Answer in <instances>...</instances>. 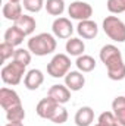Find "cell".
Returning a JSON list of instances; mask_svg holds the SVG:
<instances>
[{
    "label": "cell",
    "instance_id": "8992f818",
    "mask_svg": "<svg viewBox=\"0 0 125 126\" xmlns=\"http://www.w3.org/2000/svg\"><path fill=\"white\" fill-rule=\"evenodd\" d=\"M99 57H100L102 63H103L106 67H110V66H113V64H118V63L124 62L121 50H119L116 46H113V44H106V46H103V47L100 48Z\"/></svg>",
    "mask_w": 125,
    "mask_h": 126
},
{
    "label": "cell",
    "instance_id": "cb8c5ba5",
    "mask_svg": "<svg viewBox=\"0 0 125 126\" xmlns=\"http://www.w3.org/2000/svg\"><path fill=\"white\" fill-rule=\"evenodd\" d=\"M106 7L112 15H119L125 12V0H107Z\"/></svg>",
    "mask_w": 125,
    "mask_h": 126
},
{
    "label": "cell",
    "instance_id": "4fadbf2b",
    "mask_svg": "<svg viewBox=\"0 0 125 126\" xmlns=\"http://www.w3.org/2000/svg\"><path fill=\"white\" fill-rule=\"evenodd\" d=\"M65 85L74 93L83 90V87L85 85V78H84L83 72H80V70H69L66 73V76H65Z\"/></svg>",
    "mask_w": 125,
    "mask_h": 126
},
{
    "label": "cell",
    "instance_id": "44dd1931",
    "mask_svg": "<svg viewBox=\"0 0 125 126\" xmlns=\"http://www.w3.org/2000/svg\"><path fill=\"white\" fill-rule=\"evenodd\" d=\"M46 10L52 16H61L65 12V1L63 0H47L46 1Z\"/></svg>",
    "mask_w": 125,
    "mask_h": 126
},
{
    "label": "cell",
    "instance_id": "3957f363",
    "mask_svg": "<svg viewBox=\"0 0 125 126\" xmlns=\"http://www.w3.org/2000/svg\"><path fill=\"white\" fill-rule=\"evenodd\" d=\"M102 28L104 34L115 43H125V24L118 16H106Z\"/></svg>",
    "mask_w": 125,
    "mask_h": 126
},
{
    "label": "cell",
    "instance_id": "ba28073f",
    "mask_svg": "<svg viewBox=\"0 0 125 126\" xmlns=\"http://www.w3.org/2000/svg\"><path fill=\"white\" fill-rule=\"evenodd\" d=\"M61 106H62V104L56 103L55 100H52V98L47 95L46 98H43V100L38 101V104H37V107H35V113H37L41 119H49V120H52Z\"/></svg>",
    "mask_w": 125,
    "mask_h": 126
},
{
    "label": "cell",
    "instance_id": "5bb4252c",
    "mask_svg": "<svg viewBox=\"0 0 125 126\" xmlns=\"http://www.w3.org/2000/svg\"><path fill=\"white\" fill-rule=\"evenodd\" d=\"M74 122L77 126H90L94 122V110L88 106L80 107L74 116Z\"/></svg>",
    "mask_w": 125,
    "mask_h": 126
},
{
    "label": "cell",
    "instance_id": "ffe728a7",
    "mask_svg": "<svg viewBox=\"0 0 125 126\" xmlns=\"http://www.w3.org/2000/svg\"><path fill=\"white\" fill-rule=\"evenodd\" d=\"M75 66H77V69H78L80 72L88 73V72H91V70L96 69V60H94V57L88 56V54H83V56L77 57Z\"/></svg>",
    "mask_w": 125,
    "mask_h": 126
},
{
    "label": "cell",
    "instance_id": "4dcf8cb0",
    "mask_svg": "<svg viewBox=\"0 0 125 126\" xmlns=\"http://www.w3.org/2000/svg\"><path fill=\"white\" fill-rule=\"evenodd\" d=\"M9 1H12V3H19L21 0H9Z\"/></svg>",
    "mask_w": 125,
    "mask_h": 126
},
{
    "label": "cell",
    "instance_id": "1f68e13d",
    "mask_svg": "<svg viewBox=\"0 0 125 126\" xmlns=\"http://www.w3.org/2000/svg\"><path fill=\"white\" fill-rule=\"evenodd\" d=\"M96 126H104V125H100V123H96Z\"/></svg>",
    "mask_w": 125,
    "mask_h": 126
},
{
    "label": "cell",
    "instance_id": "484cf974",
    "mask_svg": "<svg viewBox=\"0 0 125 126\" xmlns=\"http://www.w3.org/2000/svg\"><path fill=\"white\" fill-rule=\"evenodd\" d=\"M13 60H16V62L28 66L31 63V51L28 48H16L15 56H13Z\"/></svg>",
    "mask_w": 125,
    "mask_h": 126
},
{
    "label": "cell",
    "instance_id": "7402d4cb",
    "mask_svg": "<svg viewBox=\"0 0 125 126\" xmlns=\"http://www.w3.org/2000/svg\"><path fill=\"white\" fill-rule=\"evenodd\" d=\"M106 69H107L109 79H112V81H122V79H125V63L124 62L113 64L110 67H106Z\"/></svg>",
    "mask_w": 125,
    "mask_h": 126
},
{
    "label": "cell",
    "instance_id": "d4e9b609",
    "mask_svg": "<svg viewBox=\"0 0 125 126\" xmlns=\"http://www.w3.org/2000/svg\"><path fill=\"white\" fill-rule=\"evenodd\" d=\"M22 6L31 13H38L46 6V3L44 0H22Z\"/></svg>",
    "mask_w": 125,
    "mask_h": 126
},
{
    "label": "cell",
    "instance_id": "277c9868",
    "mask_svg": "<svg viewBox=\"0 0 125 126\" xmlns=\"http://www.w3.org/2000/svg\"><path fill=\"white\" fill-rule=\"evenodd\" d=\"M71 59L68 54H55L52 60L47 63V73L52 78H65L66 73L71 70Z\"/></svg>",
    "mask_w": 125,
    "mask_h": 126
},
{
    "label": "cell",
    "instance_id": "83f0119b",
    "mask_svg": "<svg viewBox=\"0 0 125 126\" xmlns=\"http://www.w3.org/2000/svg\"><path fill=\"white\" fill-rule=\"evenodd\" d=\"M97 123L104 125V126H113V125H116L118 122H116V117H115V114H113L112 111H103V113L99 116Z\"/></svg>",
    "mask_w": 125,
    "mask_h": 126
},
{
    "label": "cell",
    "instance_id": "5b68a950",
    "mask_svg": "<svg viewBox=\"0 0 125 126\" xmlns=\"http://www.w3.org/2000/svg\"><path fill=\"white\" fill-rule=\"evenodd\" d=\"M68 15L71 16V19H77L78 22L80 21H87L93 16V7L87 1L75 0L68 6Z\"/></svg>",
    "mask_w": 125,
    "mask_h": 126
},
{
    "label": "cell",
    "instance_id": "2e32d148",
    "mask_svg": "<svg viewBox=\"0 0 125 126\" xmlns=\"http://www.w3.org/2000/svg\"><path fill=\"white\" fill-rule=\"evenodd\" d=\"M65 50L69 56H75V57H80L84 54L85 51V44L81 38H77V37H71L69 40H66V44H65Z\"/></svg>",
    "mask_w": 125,
    "mask_h": 126
},
{
    "label": "cell",
    "instance_id": "f546056e",
    "mask_svg": "<svg viewBox=\"0 0 125 126\" xmlns=\"http://www.w3.org/2000/svg\"><path fill=\"white\" fill-rule=\"evenodd\" d=\"M4 126H24L22 122H7Z\"/></svg>",
    "mask_w": 125,
    "mask_h": 126
},
{
    "label": "cell",
    "instance_id": "8fae6325",
    "mask_svg": "<svg viewBox=\"0 0 125 126\" xmlns=\"http://www.w3.org/2000/svg\"><path fill=\"white\" fill-rule=\"evenodd\" d=\"M77 32L84 40H93V38L97 37V34H99V27H97V24L94 21H91V19L80 21L78 25H77Z\"/></svg>",
    "mask_w": 125,
    "mask_h": 126
},
{
    "label": "cell",
    "instance_id": "6da1fadb",
    "mask_svg": "<svg viewBox=\"0 0 125 126\" xmlns=\"http://www.w3.org/2000/svg\"><path fill=\"white\" fill-rule=\"evenodd\" d=\"M27 47L32 54H35L38 57H43V56L52 54L56 50L58 41H56V37L53 34L41 32V34H37V35H34L28 40Z\"/></svg>",
    "mask_w": 125,
    "mask_h": 126
},
{
    "label": "cell",
    "instance_id": "9c48e42d",
    "mask_svg": "<svg viewBox=\"0 0 125 126\" xmlns=\"http://www.w3.org/2000/svg\"><path fill=\"white\" fill-rule=\"evenodd\" d=\"M0 106L3 110H10L13 107H18V106H22L21 103V98L18 93L12 88H7V87H3L0 90Z\"/></svg>",
    "mask_w": 125,
    "mask_h": 126
},
{
    "label": "cell",
    "instance_id": "7a4b0ae2",
    "mask_svg": "<svg viewBox=\"0 0 125 126\" xmlns=\"http://www.w3.org/2000/svg\"><path fill=\"white\" fill-rule=\"evenodd\" d=\"M27 66L22 64V63L16 62V60H12L10 63H7L6 66H3L0 75H1V81L6 84V85H18L21 84L22 78H25L27 75Z\"/></svg>",
    "mask_w": 125,
    "mask_h": 126
},
{
    "label": "cell",
    "instance_id": "4316f807",
    "mask_svg": "<svg viewBox=\"0 0 125 126\" xmlns=\"http://www.w3.org/2000/svg\"><path fill=\"white\" fill-rule=\"evenodd\" d=\"M15 47L12 46V44H9V43H6V41H3L1 44H0V54H1V62H6V60H9V59H13V56H15Z\"/></svg>",
    "mask_w": 125,
    "mask_h": 126
},
{
    "label": "cell",
    "instance_id": "603a6c76",
    "mask_svg": "<svg viewBox=\"0 0 125 126\" xmlns=\"http://www.w3.org/2000/svg\"><path fill=\"white\" fill-rule=\"evenodd\" d=\"M6 119L7 122H22L25 119V110L22 106H18V107H13L10 110L6 111Z\"/></svg>",
    "mask_w": 125,
    "mask_h": 126
},
{
    "label": "cell",
    "instance_id": "d6986e66",
    "mask_svg": "<svg viewBox=\"0 0 125 126\" xmlns=\"http://www.w3.org/2000/svg\"><path fill=\"white\" fill-rule=\"evenodd\" d=\"M21 31L24 32L25 35H31L32 32L35 31V28H37V22H35V19L32 18V16H30V15H22L16 22H13Z\"/></svg>",
    "mask_w": 125,
    "mask_h": 126
},
{
    "label": "cell",
    "instance_id": "7c38bea8",
    "mask_svg": "<svg viewBox=\"0 0 125 126\" xmlns=\"http://www.w3.org/2000/svg\"><path fill=\"white\" fill-rule=\"evenodd\" d=\"M44 82V75L40 69H31L27 72L25 78H24V85L27 90L30 91H35L38 90Z\"/></svg>",
    "mask_w": 125,
    "mask_h": 126
},
{
    "label": "cell",
    "instance_id": "e0dca14e",
    "mask_svg": "<svg viewBox=\"0 0 125 126\" xmlns=\"http://www.w3.org/2000/svg\"><path fill=\"white\" fill-rule=\"evenodd\" d=\"M25 37H27V35L21 31L16 25H13V27L7 28L6 32H4V35H3L4 41H6V43H9V44H12L13 47L21 46V44H22V41L25 40Z\"/></svg>",
    "mask_w": 125,
    "mask_h": 126
},
{
    "label": "cell",
    "instance_id": "ac0fdd59",
    "mask_svg": "<svg viewBox=\"0 0 125 126\" xmlns=\"http://www.w3.org/2000/svg\"><path fill=\"white\" fill-rule=\"evenodd\" d=\"M112 113L116 117V122L121 126H125V97L118 95L112 101Z\"/></svg>",
    "mask_w": 125,
    "mask_h": 126
},
{
    "label": "cell",
    "instance_id": "9a60e30c",
    "mask_svg": "<svg viewBox=\"0 0 125 126\" xmlns=\"http://www.w3.org/2000/svg\"><path fill=\"white\" fill-rule=\"evenodd\" d=\"M1 13H3V16H4V19L12 21V22H16V21L24 15V13H22V4H21V3L7 1V3L3 4Z\"/></svg>",
    "mask_w": 125,
    "mask_h": 126
},
{
    "label": "cell",
    "instance_id": "30bf717a",
    "mask_svg": "<svg viewBox=\"0 0 125 126\" xmlns=\"http://www.w3.org/2000/svg\"><path fill=\"white\" fill-rule=\"evenodd\" d=\"M71 90L66 87V85H61V84H56V85H52L47 91V95L55 100L56 103L59 104H66L69 100H71Z\"/></svg>",
    "mask_w": 125,
    "mask_h": 126
},
{
    "label": "cell",
    "instance_id": "d6a6232c",
    "mask_svg": "<svg viewBox=\"0 0 125 126\" xmlns=\"http://www.w3.org/2000/svg\"><path fill=\"white\" fill-rule=\"evenodd\" d=\"M113 126H121V125H119V123H116V125H113Z\"/></svg>",
    "mask_w": 125,
    "mask_h": 126
},
{
    "label": "cell",
    "instance_id": "f1b7e54d",
    "mask_svg": "<svg viewBox=\"0 0 125 126\" xmlns=\"http://www.w3.org/2000/svg\"><path fill=\"white\" fill-rule=\"evenodd\" d=\"M68 120V110L65 109V107H59L58 109V111H56V114L53 116V119H52V122L53 123H56V125H62Z\"/></svg>",
    "mask_w": 125,
    "mask_h": 126
},
{
    "label": "cell",
    "instance_id": "52a82bcc",
    "mask_svg": "<svg viewBox=\"0 0 125 126\" xmlns=\"http://www.w3.org/2000/svg\"><path fill=\"white\" fill-rule=\"evenodd\" d=\"M52 32L56 38H61V40H69L71 35L74 34V27H72V22L71 19L68 18H63L59 16L53 21L52 24Z\"/></svg>",
    "mask_w": 125,
    "mask_h": 126
}]
</instances>
